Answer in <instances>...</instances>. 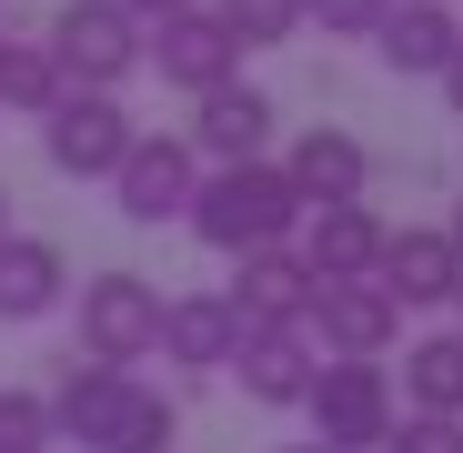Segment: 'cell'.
<instances>
[{
    "label": "cell",
    "instance_id": "ba28073f",
    "mask_svg": "<svg viewBox=\"0 0 463 453\" xmlns=\"http://www.w3.org/2000/svg\"><path fill=\"white\" fill-rule=\"evenodd\" d=\"M131 141H141V131H131V111H121L111 91H61L51 121H41V151H51L61 182H111Z\"/></svg>",
    "mask_w": 463,
    "mask_h": 453
},
{
    "label": "cell",
    "instance_id": "44dd1931",
    "mask_svg": "<svg viewBox=\"0 0 463 453\" xmlns=\"http://www.w3.org/2000/svg\"><path fill=\"white\" fill-rule=\"evenodd\" d=\"M212 21L242 41V51H272V41L302 31V0H212Z\"/></svg>",
    "mask_w": 463,
    "mask_h": 453
},
{
    "label": "cell",
    "instance_id": "9a60e30c",
    "mask_svg": "<svg viewBox=\"0 0 463 453\" xmlns=\"http://www.w3.org/2000/svg\"><path fill=\"white\" fill-rule=\"evenodd\" d=\"M373 282L393 292V313H423V302H453V292H463V262H453V242H443V232L403 222V232H383Z\"/></svg>",
    "mask_w": 463,
    "mask_h": 453
},
{
    "label": "cell",
    "instance_id": "4fadbf2b",
    "mask_svg": "<svg viewBox=\"0 0 463 453\" xmlns=\"http://www.w3.org/2000/svg\"><path fill=\"white\" fill-rule=\"evenodd\" d=\"M383 222L373 202H323V212H302V272L313 282H373V262H383Z\"/></svg>",
    "mask_w": 463,
    "mask_h": 453
},
{
    "label": "cell",
    "instance_id": "8992f818",
    "mask_svg": "<svg viewBox=\"0 0 463 453\" xmlns=\"http://www.w3.org/2000/svg\"><path fill=\"white\" fill-rule=\"evenodd\" d=\"M192 192H202V151H192L182 131H141V141L121 151V172H111V202H121V222H141V232L182 222Z\"/></svg>",
    "mask_w": 463,
    "mask_h": 453
},
{
    "label": "cell",
    "instance_id": "7a4b0ae2",
    "mask_svg": "<svg viewBox=\"0 0 463 453\" xmlns=\"http://www.w3.org/2000/svg\"><path fill=\"white\" fill-rule=\"evenodd\" d=\"M192 232L212 242V252H282L292 232H302V202H292V182H282V162H232V172H202V192H192Z\"/></svg>",
    "mask_w": 463,
    "mask_h": 453
},
{
    "label": "cell",
    "instance_id": "ffe728a7",
    "mask_svg": "<svg viewBox=\"0 0 463 453\" xmlns=\"http://www.w3.org/2000/svg\"><path fill=\"white\" fill-rule=\"evenodd\" d=\"M61 91H71V81H61L51 41L0 31V111H31V121H51V101H61Z\"/></svg>",
    "mask_w": 463,
    "mask_h": 453
},
{
    "label": "cell",
    "instance_id": "9c48e42d",
    "mask_svg": "<svg viewBox=\"0 0 463 453\" xmlns=\"http://www.w3.org/2000/svg\"><path fill=\"white\" fill-rule=\"evenodd\" d=\"M141 61L162 71L172 91H192V101L222 91V81H242V41H232L202 0H192V11H172V21H151V31H141Z\"/></svg>",
    "mask_w": 463,
    "mask_h": 453
},
{
    "label": "cell",
    "instance_id": "f1b7e54d",
    "mask_svg": "<svg viewBox=\"0 0 463 453\" xmlns=\"http://www.w3.org/2000/svg\"><path fill=\"white\" fill-rule=\"evenodd\" d=\"M282 453H323V443H282Z\"/></svg>",
    "mask_w": 463,
    "mask_h": 453
},
{
    "label": "cell",
    "instance_id": "d4e9b609",
    "mask_svg": "<svg viewBox=\"0 0 463 453\" xmlns=\"http://www.w3.org/2000/svg\"><path fill=\"white\" fill-rule=\"evenodd\" d=\"M121 11H131V21L151 31V21H172V11H192V0H121Z\"/></svg>",
    "mask_w": 463,
    "mask_h": 453
},
{
    "label": "cell",
    "instance_id": "30bf717a",
    "mask_svg": "<svg viewBox=\"0 0 463 453\" xmlns=\"http://www.w3.org/2000/svg\"><path fill=\"white\" fill-rule=\"evenodd\" d=\"M282 182H292L302 212H323V202H363V192H373V141L343 131V121H313V131H292Z\"/></svg>",
    "mask_w": 463,
    "mask_h": 453
},
{
    "label": "cell",
    "instance_id": "6da1fadb",
    "mask_svg": "<svg viewBox=\"0 0 463 453\" xmlns=\"http://www.w3.org/2000/svg\"><path fill=\"white\" fill-rule=\"evenodd\" d=\"M41 403H51V443H81V453H172V433H182V403L162 383L81 363V353H71V373Z\"/></svg>",
    "mask_w": 463,
    "mask_h": 453
},
{
    "label": "cell",
    "instance_id": "e0dca14e",
    "mask_svg": "<svg viewBox=\"0 0 463 453\" xmlns=\"http://www.w3.org/2000/svg\"><path fill=\"white\" fill-rule=\"evenodd\" d=\"M453 41H463V21H453V0H393V11H383V31H373L383 71H403V81H443V61H453Z\"/></svg>",
    "mask_w": 463,
    "mask_h": 453
},
{
    "label": "cell",
    "instance_id": "4316f807",
    "mask_svg": "<svg viewBox=\"0 0 463 453\" xmlns=\"http://www.w3.org/2000/svg\"><path fill=\"white\" fill-rule=\"evenodd\" d=\"M443 242H453V262H463V202H453V222H443Z\"/></svg>",
    "mask_w": 463,
    "mask_h": 453
},
{
    "label": "cell",
    "instance_id": "cb8c5ba5",
    "mask_svg": "<svg viewBox=\"0 0 463 453\" xmlns=\"http://www.w3.org/2000/svg\"><path fill=\"white\" fill-rule=\"evenodd\" d=\"M383 453H463V423H443V413H403Z\"/></svg>",
    "mask_w": 463,
    "mask_h": 453
},
{
    "label": "cell",
    "instance_id": "83f0119b",
    "mask_svg": "<svg viewBox=\"0 0 463 453\" xmlns=\"http://www.w3.org/2000/svg\"><path fill=\"white\" fill-rule=\"evenodd\" d=\"M0 232H11V192H0Z\"/></svg>",
    "mask_w": 463,
    "mask_h": 453
},
{
    "label": "cell",
    "instance_id": "3957f363",
    "mask_svg": "<svg viewBox=\"0 0 463 453\" xmlns=\"http://www.w3.org/2000/svg\"><path fill=\"white\" fill-rule=\"evenodd\" d=\"M41 41H51V61H61L71 91H111L121 101V81L141 71V21L121 11V0H61Z\"/></svg>",
    "mask_w": 463,
    "mask_h": 453
},
{
    "label": "cell",
    "instance_id": "8fae6325",
    "mask_svg": "<svg viewBox=\"0 0 463 453\" xmlns=\"http://www.w3.org/2000/svg\"><path fill=\"white\" fill-rule=\"evenodd\" d=\"M272 131H282V111H272V91H252V81H222V91H202V111H192V151L212 172H232V162H272Z\"/></svg>",
    "mask_w": 463,
    "mask_h": 453
},
{
    "label": "cell",
    "instance_id": "2e32d148",
    "mask_svg": "<svg viewBox=\"0 0 463 453\" xmlns=\"http://www.w3.org/2000/svg\"><path fill=\"white\" fill-rule=\"evenodd\" d=\"M71 302V252L51 232H0V323H41Z\"/></svg>",
    "mask_w": 463,
    "mask_h": 453
},
{
    "label": "cell",
    "instance_id": "52a82bcc",
    "mask_svg": "<svg viewBox=\"0 0 463 453\" xmlns=\"http://www.w3.org/2000/svg\"><path fill=\"white\" fill-rule=\"evenodd\" d=\"M302 343L323 363H383L403 343V313L383 282H313V313H302Z\"/></svg>",
    "mask_w": 463,
    "mask_h": 453
},
{
    "label": "cell",
    "instance_id": "7c38bea8",
    "mask_svg": "<svg viewBox=\"0 0 463 453\" xmlns=\"http://www.w3.org/2000/svg\"><path fill=\"white\" fill-rule=\"evenodd\" d=\"M232 323L242 333H302V313H313V272H302V252H242L232 262Z\"/></svg>",
    "mask_w": 463,
    "mask_h": 453
},
{
    "label": "cell",
    "instance_id": "5b68a950",
    "mask_svg": "<svg viewBox=\"0 0 463 453\" xmlns=\"http://www.w3.org/2000/svg\"><path fill=\"white\" fill-rule=\"evenodd\" d=\"M151 343H162V282L141 272H91L81 282V363H151Z\"/></svg>",
    "mask_w": 463,
    "mask_h": 453
},
{
    "label": "cell",
    "instance_id": "7402d4cb",
    "mask_svg": "<svg viewBox=\"0 0 463 453\" xmlns=\"http://www.w3.org/2000/svg\"><path fill=\"white\" fill-rule=\"evenodd\" d=\"M0 453H51V403L31 383H0Z\"/></svg>",
    "mask_w": 463,
    "mask_h": 453
},
{
    "label": "cell",
    "instance_id": "603a6c76",
    "mask_svg": "<svg viewBox=\"0 0 463 453\" xmlns=\"http://www.w3.org/2000/svg\"><path fill=\"white\" fill-rule=\"evenodd\" d=\"M383 11H393V0H302V21H323L333 41H373Z\"/></svg>",
    "mask_w": 463,
    "mask_h": 453
},
{
    "label": "cell",
    "instance_id": "ac0fdd59",
    "mask_svg": "<svg viewBox=\"0 0 463 453\" xmlns=\"http://www.w3.org/2000/svg\"><path fill=\"white\" fill-rule=\"evenodd\" d=\"M232 373H242V393H252V403L292 413L302 393H313V373H323V353L302 343V333H242V353H232Z\"/></svg>",
    "mask_w": 463,
    "mask_h": 453
},
{
    "label": "cell",
    "instance_id": "f546056e",
    "mask_svg": "<svg viewBox=\"0 0 463 453\" xmlns=\"http://www.w3.org/2000/svg\"><path fill=\"white\" fill-rule=\"evenodd\" d=\"M453 313H463V292H453ZM453 333H463V323H453Z\"/></svg>",
    "mask_w": 463,
    "mask_h": 453
},
{
    "label": "cell",
    "instance_id": "277c9868",
    "mask_svg": "<svg viewBox=\"0 0 463 453\" xmlns=\"http://www.w3.org/2000/svg\"><path fill=\"white\" fill-rule=\"evenodd\" d=\"M302 413H313V443H323V453H383L393 423H403L393 373H383V363H323L313 393H302Z\"/></svg>",
    "mask_w": 463,
    "mask_h": 453
},
{
    "label": "cell",
    "instance_id": "484cf974",
    "mask_svg": "<svg viewBox=\"0 0 463 453\" xmlns=\"http://www.w3.org/2000/svg\"><path fill=\"white\" fill-rule=\"evenodd\" d=\"M443 101H453V121H463V41H453V61H443Z\"/></svg>",
    "mask_w": 463,
    "mask_h": 453
},
{
    "label": "cell",
    "instance_id": "d6986e66",
    "mask_svg": "<svg viewBox=\"0 0 463 453\" xmlns=\"http://www.w3.org/2000/svg\"><path fill=\"white\" fill-rule=\"evenodd\" d=\"M403 403L463 423V333H423V343L403 353Z\"/></svg>",
    "mask_w": 463,
    "mask_h": 453
},
{
    "label": "cell",
    "instance_id": "5bb4252c",
    "mask_svg": "<svg viewBox=\"0 0 463 453\" xmlns=\"http://www.w3.org/2000/svg\"><path fill=\"white\" fill-rule=\"evenodd\" d=\"M151 353L182 363L192 383H212V373H232V353H242V323H232L222 292H162V343Z\"/></svg>",
    "mask_w": 463,
    "mask_h": 453
}]
</instances>
